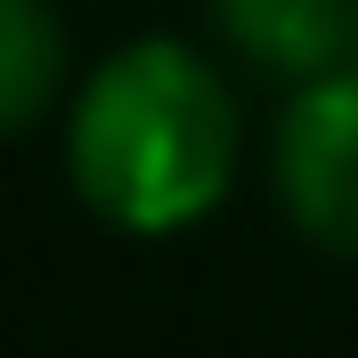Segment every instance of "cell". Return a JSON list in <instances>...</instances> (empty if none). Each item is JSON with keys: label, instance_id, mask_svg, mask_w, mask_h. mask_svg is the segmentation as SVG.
I'll return each instance as SVG.
<instances>
[{"label": "cell", "instance_id": "6da1fadb", "mask_svg": "<svg viewBox=\"0 0 358 358\" xmlns=\"http://www.w3.org/2000/svg\"><path fill=\"white\" fill-rule=\"evenodd\" d=\"M245 163V106L220 57L179 33H131L73 82L66 179L114 236H187L228 203Z\"/></svg>", "mask_w": 358, "mask_h": 358}, {"label": "cell", "instance_id": "7a4b0ae2", "mask_svg": "<svg viewBox=\"0 0 358 358\" xmlns=\"http://www.w3.org/2000/svg\"><path fill=\"white\" fill-rule=\"evenodd\" d=\"M268 196L310 252L358 268V66L285 90L268 122Z\"/></svg>", "mask_w": 358, "mask_h": 358}, {"label": "cell", "instance_id": "3957f363", "mask_svg": "<svg viewBox=\"0 0 358 358\" xmlns=\"http://www.w3.org/2000/svg\"><path fill=\"white\" fill-rule=\"evenodd\" d=\"M203 17L228 41V57L285 90L358 66V0H203Z\"/></svg>", "mask_w": 358, "mask_h": 358}, {"label": "cell", "instance_id": "277c9868", "mask_svg": "<svg viewBox=\"0 0 358 358\" xmlns=\"http://www.w3.org/2000/svg\"><path fill=\"white\" fill-rule=\"evenodd\" d=\"M73 106V33L57 0H0V138Z\"/></svg>", "mask_w": 358, "mask_h": 358}]
</instances>
